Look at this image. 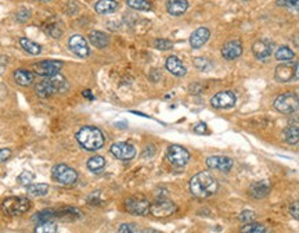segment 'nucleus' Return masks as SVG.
<instances>
[{
    "label": "nucleus",
    "instance_id": "f257e3e1",
    "mask_svg": "<svg viewBox=\"0 0 299 233\" xmlns=\"http://www.w3.org/2000/svg\"><path fill=\"white\" fill-rule=\"evenodd\" d=\"M218 181L208 171H202L200 174L194 175L190 181L191 193L200 199H207V197L213 196L218 192Z\"/></svg>",
    "mask_w": 299,
    "mask_h": 233
},
{
    "label": "nucleus",
    "instance_id": "f03ea898",
    "mask_svg": "<svg viewBox=\"0 0 299 233\" xmlns=\"http://www.w3.org/2000/svg\"><path fill=\"white\" fill-rule=\"evenodd\" d=\"M76 140L78 143L88 152H96L104 146V135L103 132L96 127H82L76 132Z\"/></svg>",
    "mask_w": 299,
    "mask_h": 233
},
{
    "label": "nucleus",
    "instance_id": "7ed1b4c3",
    "mask_svg": "<svg viewBox=\"0 0 299 233\" xmlns=\"http://www.w3.org/2000/svg\"><path fill=\"white\" fill-rule=\"evenodd\" d=\"M68 88L69 85L64 77L56 74L53 77H47L46 79L38 82L35 86V92L39 97H50L56 93H64L68 90Z\"/></svg>",
    "mask_w": 299,
    "mask_h": 233
},
{
    "label": "nucleus",
    "instance_id": "20e7f679",
    "mask_svg": "<svg viewBox=\"0 0 299 233\" xmlns=\"http://www.w3.org/2000/svg\"><path fill=\"white\" fill-rule=\"evenodd\" d=\"M31 208V200L26 197H7L1 203V211L8 217H18Z\"/></svg>",
    "mask_w": 299,
    "mask_h": 233
},
{
    "label": "nucleus",
    "instance_id": "39448f33",
    "mask_svg": "<svg viewBox=\"0 0 299 233\" xmlns=\"http://www.w3.org/2000/svg\"><path fill=\"white\" fill-rule=\"evenodd\" d=\"M275 79L280 83H288L299 79V61H285L276 67Z\"/></svg>",
    "mask_w": 299,
    "mask_h": 233
},
{
    "label": "nucleus",
    "instance_id": "423d86ee",
    "mask_svg": "<svg viewBox=\"0 0 299 233\" xmlns=\"http://www.w3.org/2000/svg\"><path fill=\"white\" fill-rule=\"evenodd\" d=\"M273 105L278 113L292 114L299 110V97L292 92L283 93L276 99Z\"/></svg>",
    "mask_w": 299,
    "mask_h": 233
},
{
    "label": "nucleus",
    "instance_id": "0eeeda50",
    "mask_svg": "<svg viewBox=\"0 0 299 233\" xmlns=\"http://www.w3.org/2000/svg\"><path fill=\"white\" fill-rule=\"evenodd\" d=\"M51 177L60 185H73L78 181V172L65 164H57L51 169Z\"/></svg>",
    "mask_w": 299,
    "mask_h": 233
},
{
    "label": "nucleus",
    "instance_id": "6e6552de",
    "mask_svg": "<svg viewBox=\"0 0 299 233\" xmlns=\"http://www.w3.org/2000/svg\"><path fill=\"white\" fill-rule=\"evenodd\" d=\"M63 61H58V60H43L39 63H35L32 65V71L36 73L41 77H53L61 71L63 68Z\"/></svg>",
    "mask_w": 299,
    "mask_h": 233
},
{
    "label": "nucleus",
    "instance_id": "1a4fd4ad",
    "mask_svg": "<svg viewBox=\"0 0 299 233\" xmlns=\"http://www.w3.org/2000/svg\"><path fill=\"white\" fill-rule=\"evenodd\" d=\"M166 158L175 167H184L190 161V153L182 146L172 145L166 150Z\"/></svg>",
    "mask_w": 299,
    "mask_h": 233
},
{
    "label": "nucleus",
    "instance_id": "9d476101",
    "mask_svg": "<svg viewBox=\"0 0 299 233\" xmlns=\"http://www.w3.org/2000/svg\"><path fill=\"white\" fill-rule=\"evenodd\" d=\"M110 152L113 154L115 158L122 161H129L132 158H135L136 155V149L135 146L126 143V142H118V143H114L110 149Z\"/></svg>",
    "mask_w": 299,
    "mask_h": 233
},
{
    "label": "nucleus",
    "instance_id": "9b49d317",
    "mask_svg": "<svg viewBox=\"0 0 299 233\" xmlns=\"http://www.w3.org/2000/svg\"><path fill=\"white\" fill-rule=\"evenodd\" d=\"M235 102H237V97L233 92L223 90L210 99V105L213 108H231L235 105Z\"/></svg>",
    "mask_w": 299,
    "mask_h": 233
},
{
    "label": "nucleus",
    "instance_id": "f8f14e48",
    "mask_svg": "<svg viewBox=\"0 0 299 233\" xmlns=\"http://www.w3.org/2000/svg\"><path fill=\"white\" fill-rule=\"evenodd\" d=\"M150 203L146 199L132 197L125 201V208L133 215H147L150 212Z\"/></svg>",
    "mask_w": 299,
    "mask_h": 233
},
{
    "label": "nucleus",
    "instance_id": "ddd939ff",
    "mask_svg": "<svg viewBox=\"0 0 299 233\" xmlns=\"http://www.w3.org/2000/svg\"><path fill=\"white\" fill-rule=\"evenodd\" d=\"M68 46L76 56L82 57V58H85V57H88L90 54L88 40L85 39L82 35H72L68 40Z\"/></svg>",
    "mask_w": 299,
    "mask_h": 233
},
{
    "label": "nucleus",
    "instance_id": "4468645a",
    "mask_svg": "<svg viewBox=\"0 0 299 233\" xmlns=\"http://www.w3.org/2000/svg\"><path fill=\"white\" fill-rule=\"evenodd\" d=\"M175 211H176V206L169 200H158L153 206H150V212L157 218L169 217Z\"/></svg>",
    "mask_w": 299,
    "mask_h": 233
},
{
    "label": "nucleus",
    "instance_id": "2eb2a0df",
    "mask_svg": "<svg viewBox=\"0 0 299 233\" xmlns=\"http://www.w3.org/2000/svg\"><path fill=\"white\" fill-rule=\"evenodd\" d=\"M252 52H253V56L256 57L258 60L265 61V60H267L269 57L272 56V53H273V43L267 39L258 40V42L253 43Z\"/></svg>",
    "mask_w": 299,
    "mask_h": 233
},
{
    "label": "nucleus",
    "instance_id": "dca6fc26",
    "mask_svg": "<svg viewBox=\"0 0 299 233\" xmlns=\"http://www.w3.org/2000/svg\"><path fill=\"white\" fill-rule=\"evenodd\" d=\"M207 165L210 169H219L222 172H229L233 168V160L225 155H210L207 158Z\"/></svg>",
    "mask_w": 299,
    "mask_h": 233
},
{
    "label": "nucleus",
    "instance_id": "f3484780",
    "mask_svg": "<svg viewBox=\"0 0 299 233\" xmlns=\"http://www.w3.org/2000/svg\"><path fill=\"white\" fill-rule=\"evenodd\" d=\"M243 54V45L238 39L230 40L222 49V56L226 60H235Z\"/></svg>",
    "mask_w": 299,
    "mask_h": 233
},
{
    "label": "nucleus",
    "instance_id": "a211bd4d",
    "mask_svg": "<svg viewBox=\"0 0 299 233\" xmlns=\"http://www.w3.org/2000/svg\"><path fill=\"white\" fill-rule=\"evenodd\" d=\"M209 36V29L205 28V26H201V28L195 29L194 32L191 33V36H190V46L193 49L202 48V46L208 42Z\"/></svg>",
    "mask_w": 299,
    "mask_h": 233
},
{
    "label": "nucleus",
    "instance_id": "6ab92c4d",
    "mask_svg": "<svg viewBox=\"0 0 299 233\" xmlns=\"http://www.w3.org/2000/svg\"><path fill=\"white\" fill-rule=\"evenodd\" d=\"M166 70L169 71L172 75L175 77H184L187 74V70L184 64L182 63V60L176 56H169L166 58V63H165Z\"/></svg>",
    "mask_w": 299,
    "mask_h": 233
},
{
    "label": "nucleus",
    "instance_id": "aec40b11",
    "mask_svg": "<svg viewBox=\"0 0 299 233\" xmlns=\"http://www.w3.org/2000/svg\"><path fill=\"white\" fill-rule=\"evenodd\" d=\"M270 193V182L269 181H259L252 183L250 187V194L253 199H263Z\"/></svg>",
    "mask_w": 299,
    "mask_h": 233
},
{
    "label": "nucleus",
    "instance_id": "412c9836",
    "mask_svg": "<svg viewBox=\"0 0 299 233\" xmlns=\"http://www.w3.org/2000/svg\"><path fill=\"white\" fill-rule=\"evenodd\" d=\"M118 7H119V4L115 0H98L94 4V10L98 14H111L114 11H116Z\"/></svg>",
    "mask_w": 299,
    "mask_h": 233
},
{
    "label": "nucleus",
    "instance_id": "4be33fe9",
    "mask_svg": "<svg viewBox=\"0 0 299 233\" xmlns=\"http://www.w3.org/2000/svg\"><path fill=\"white\" fill-rule=\"evenodd\" d=\"M166 8H168V13L170 16H182V14L186 13L187 8H188V1L187 0H172V1L168 3Z\"/></svg>",
    "mask_w": 299,
    "mask_h": 233
},
{
    "label": "nucleus",
    "instance_id": "5701e85b",
    "mask_svg": "<svg viewBox=\"0 0 299 233\" xmlns=\"http://www.w3.org/2000/svg\"><path fill=\"white\" fill-rule=\"evenodd\" d=\"M89 42L94 48L104 49L108 46L110 39H108V36H107L104 32H101V31H92V32L89 33Z\"/></svg>",
    "mask_w": 299,
    "mask_h": 233
},
{
    "label": "nucleus",
    "instance_id": "b1692460",
    "mask_svg": "<svg viewBox=\"0 0 299 233\" xmlns=\"http://www.w3.org/2000/svg\"><path fill=\"white\" fill-rule=\"evenodd\" d=\"M14 80L17 85L26 88L33 82V74L28 70H17L14 71Z\"/></svg>",
    "mask_w": 299,
    "mask_h": 233
},
{
    "label": "nucleus",
    "instance_id": "393cba45",
    "mask_svg": "<svg viewBox=\"0 0 299 233\" xmlns=\"http://www.w3.org/2000/svg\"><path fill=\"white\" fill-rule=\"evenodd\" d=\"M20 45L21 48L24 49L26 53L32 54V56H38L42 53V46L39 43L33 42V40L28 39V38H21L20 39Z\"/></svg>",
    "mask_w": 299,
    "mask_h": 233
},
{
    "label": "nucleus",
    "instance_id": "a878e982",
    "mask_svg": "<svg viewBox=\"0 0 299 233\" xmlns=\"http://www.w3.org/2000/svg\"><path fill=\"white\" fill-rule=\"evenodd\" d=\"M26 192H28L29 196H32V197H42V196L47 194V192H49V185H47V183H32V185H28Z\"/></svg>",
    "mask_w": 299,
    "mask_h": 233
},
{
    "label": "nucleus",
    "instance_id": "bb28decb",
    "mask_svg": "<svg viewBox=\"0 0 299 233\" xmlns=\"http://www.w3.org/2000/svg\"><path fill=\"white\" fill-rule=\"evenodd\" d=\"M53 218H57V211L54 209H42L39 212H36L32 217V221L35 224H41V222H46V221H53Z\"/></svg>",
    "mask_w": 299,
    "mask_h": 233
},
{
    "label": "nucleus",
    "instance_id": "cd10ccee",
    "mask_svg": "<svg viewBox=\"0 0 299 233\" xmlns=\"http://www.w3.org/2000/svg\"><path fill=\"white\" fill-rule=\"evenodd\" d=\"M284 140L288 145H297L299 142V128L298 127H288L283 132Z\"/></svg>",
    "mask_w": 299,
    "mask_h": 233
},
{
    "label": "nucleus",
    "instance_id": "c85d7f7f",
    "mask_svg": "<svg viewBox=\"0 0 299 233\" xmlns=\"http://www.w3.org/2000/svg\"><path fill=\"white\" fill-rule=\"evenodd\" d=\"M105 167V160L104 157H101V155H94V157H92L89 161H88V168L92 171V172H94V174H100L103 169H104Z\"/></svg>",
    "mask_w": 299,
    "mask_h": 233
},
{
    "label": "nucleus",
    "instance_id": "c756f323",
    "mask_svg": "<svg viewBox=\"0 0 299 233\" xmlns=\"http://www.w3.org/2000/svg\"><path fill=\"white\" fill-rule=\"evenodd\" d=\"M276 58L278 61H290V60L295 58V53L290 48L281 46V48H278L276 50Z\"/></svg>",
    "mask_w": 299,
    "mask_h": 233
},
{
    "label": "nucleus",
    "instance_id": "7c9ffc66",
    "mask_svg": "<svg viewBox=\"0 0 299 233\" xmlns=\"http://www.w3.org/2000/svg\"><path fill=\"white\" fill-rule=\"evenodd\" d=\"M126 4L138 11H148L151 10V3L148 0H126Z\"/></svg>",
    "mask_w": 299,
    "mask_h": 233
},
{
    "label": "nucleus",
    "instance_id": "2f4dec72",
    "mask_svg": "<svg viewBox=\"0 0 299 233\" xmlns=\"http://www.w3.org/2000/svg\"><path fill=\"white\" fill-rule=\"evenodd\" d=\"M57 231H58V229H57V225L53 221L41 222V224H38L36 228H35V232L36 233H56Z\"/></svg>",
    "mask_w": 299,
    "mask_h": 233
},
{
    "label": "nucleus",
    "instance_id": "473e14b6",
    "mask_svg": "<svg viewBox=\"0 0 299 233\" xmlns=\"http://www.w3.org/2000/svg\"><path fill=\"white\" fill-rule=\"evenodd\" d=\"M267 229L262 224H255V222H250V224H245L241 228V232L247 233H265Z\"/></svg>",
    "mask_w": 299,
    "mask_h": 233
},
{
    "label": "nucleus",
    "instance_id": "72a5a7b5",
    "mask_svg": "<svg viewBox=\"0 0 299 233\" xmlns=\"http://www.w3.org/2000/svg\"><path fill=\"white\" fill-rule=\"evenodd\" d=\"M194 65L200 71H202V73H207V71H209L210 68H212V64H210L209 60H207V58H204V57L195 58Z\"/></svg>",
    "mask_w": 299,
    "mask_h": 233
},
{
    "label": "nucleus",
    "instance_id": "f704fd0d",
    "mask_svg": "<svg viewBox=\"0 0 299 233\" xmlns=\"http://www.w3.org/2000/svg\"><path fill=\"white\" fill-rule=\"evenodd\" d=\"M277 6L287 7L291 10H299V0H276Z\"/></svg>",
    "mask_w": 299,
    "mask_h": 233
},
{
    "label": "nucleus",
    "instance_id": "c9c22d12",
    "mask_svg": "<svg viewBox=\"0 0 299 233\" xmlns=\"http://www.w3.org/2000/svg\"><path fill=\"white\" fill-rule=\"evenodd\" d=\"M154 46L158 49V50L166 52V50H170V49L173 48V43L168 39H157L154 42Z\"/></svg>",
    "mask_w": 299,
    "mask_h": 233
},
{
    "label": "nucleus",
    "instance_id": "e433bc0d",
    "mask_svg": "<svg viewBox=\"0 0 299 233\" xmlns=\"http://www.w3.org/2000/svg\"><path fill=\"white\" fill-rule=\"evenodd\" d=\"M31 18V11L28 8H20L16 13V20L18 23H26Z\"/></svg>",
    "mask_w": 299,
    "mask_h": 233
},
{
    "label": "nucleus",
    "instance_id": "4c0bfd02",
    "mask_svg": "<svg viewBox=\"0 0 299 233\" xmlns=\"http://www.w3.org/2000/svg\"><path fill=\"white\" fill-rule=\"evenodd\" d=\"M32 181H33V174L32 172H29V171H24V172H21V175L18 177V182L24 186L31 185V183H32Z\"/></svg>",
    "mask_w": 299,
    "mask_h": 233
},
{
    "label": "nucleus",
    "instance_id": "58836bf2",
    "mask_svg": "<svg viewBox=\"0 0 299 233\" xmlns=\"http://www.w3.org/2000/svg\"><path fill=\"white\" fill-rule=\"evenodd\" d=\"M255 212L253 211H250V209H247V211H243L240 215H238V219L241 221V222H245V224H250V222H252L253 219H255Z\"/></svg>",
    "mask_w": 299,
    "mask_h": 233
},
{
    "label": "nucleus",
    "instance_id": "ea45409f",
    "mask_svg": "<svg viewBox=\"0 0 299 233\" xmlns=\"http://www.w3.org/2000/svg\"><path fill=\"white\" fill-rule=\"evenodd\" d=\"M118 232L135 233V232H140V229H138V225H135V224H122V225L118 228Z\"/></svg>",
    "mask_w": 299,
    "mask_h": 233
},
{
    "label": "nucleus",
    "instance_id": "a19ab883",
    "mask_svg": "<svg viewBox=\"0 0 299 233\" xmlns=\"http://www.w3.org/2000/svg\"><path fill=\"white\" fill-rule=\"evenodd\" d=\"M290 214L299 221V201H295L290 206Z\"/></svg>",
    "mask_w": 299,
    "mask_h": 233
},
{
    "label": "nucleus",
    "instance_id": "79ce46f5",
    "mask_svg": "<svg viewBox=\"0 0 299 233\" xmlns=\"http://www.w3.org/2000/svg\"><path fill=\"white\" fill-rule=\"evenodd\" d=\"M11 157V150L10 149H0V162H4Z\"/></svg>",
    "mask_w": 299,
    "mask_h": 233
},
{
    "label": "nucleus",
    "instance_id": "37998d69",
    "mask_svg": "<svg viewBox=\"0 0 299 233\" xmlns=\"http://www.w3.org/2000/svg\"><path fill=\"white\" fill-rule=\"evenodd\" d=\"M194 132H195V133H201V135H205V133H208V129H207V125H205L204 122H201V124H198V125H195Z\"/></svg>",
    "mask_w": 299,
    "mask_h": 233
},
{
    "label": "nucleus",
    "instance_id": "c03bdc74",
    "mask_svg": "<svg viewBox=\"0 0 299 233\" xmlns=\"http://www.w3.org/2000/svg\"><path fill=\"white\" fill-rule=\"evenodd\" d=\"M4 67H6V61H0V75L4 71Z\"/></svg>",
    "mask_w": 299,
    "mask_h": 233
},
{
    "label": "nucleus",
    "instance_id": "a18cd8bd",
    "mask_svg": "<svg viewBox=\"0 0 299 233\" xmlns=\"http://www.w3.org/2000/svg\"><path fill=\"white\" fill-rule=\"evenodd\" d=\"M83 95H85V97H89V99H93V96H92V92H89V90H85V92H83Z\"/></svg>",
    "mask_w": 299,
    "mask_h": 233
},
{
    "label": "nucleus",
    "instance_id": "49530a36",
    "mask_svg": "<svg viewBox=\"0 0 299 233\" xmlns=\"http://www.w3.org/2000/svg\"><path fill=\"white\" fill-rule=\"evenodd\" d=\"M294 43H295V46H297V48H299V36L294 38Z\"/></svg>",
    "mask_w": 299,
    "mask_h": 233
},
{
    "label": "nucleus",
    "instance_id": "de8ad7c7",
    "mask_svg": "<svg viewBox=\"0 0 299 233\" xmlns=\"http://www.w3.org/2000/svg\"><path fill=\"white\" fill-rule=\"evenodd\" d=\"M46 1H49V0H46Z\"/></svg>",
    "mask_w": 299,
    "mask_h": 233
}]
</instances>
